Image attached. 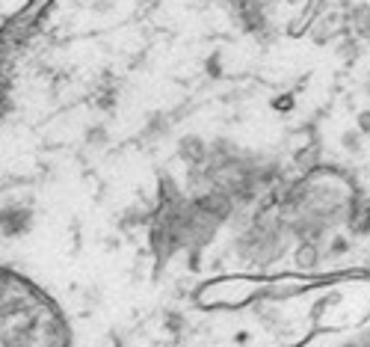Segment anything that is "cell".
I'll use <instances>...</instances> for the list:
<instances>
[{"instance_id": "8992f818", "label": "cell", "mask_w": 370, "mask_h": 347, "mask_svg": "<svg viewBox=\"0 0 370 347\" xmlns=\"http://www.w3.org/2000/svg\"><path fill=\"white\" fill-rule=\"evenodd\" d=\"M349 250V241H347V237H335V241H332V252L338 255V252H347Z\"/></svg>"}, {"instance_id": "277c9868", "label": "cell", "mask_w": 370, "mask_h": 347, "mask_svg": "<svg viewBox=\"0 0 370 347\" xmlns=\"http://www.w3.org/2000/svg\"><path fill=\"white\" fill-rule=\"evenodd\" d=\"M341 143H344L347 152L358 155V152H362V131H347V134L341 137Z\"/></svg>"}, {"instance_id": "3957f363", "label": "cell", "mask_w": 370, "mask_h": 347, "mask_svg": "<svg viewBox=\"0 0 370 347\" xmlns=\"http://www.w3.org/2000/svg\"><path fill=\"white\" fill-rule=\"evenodd\" d=\"M205 155H207V148H205V143L198 140V137H187V140L181 143V157L187 163H193V166L205 163Z\"/></svg>"}, {"instance_id": "7a4b0ae2", "label": "cell", "mask_w": 370, "mask_h": 347, "mask_svg": "<svg viewBox=\"0 0 370 347\" xmlns=\"http://www.w3.org/2000/svg\"><path fill=\"white\" fill-rule=\"evenodd\" d=\"M317 261H320V246L308 237V241H302L296 246V264L302 267V270H314Z\"/></svg>"}, {"instance_id": "52a82bcc", "label": "cell", "mask_w": 370, "mask_h": 347, "mask_svg": "<svg viewBox=\"0 0 370 347\" xmlns=\"http://www.w3.org/2000/svg\"><path fill=\"white\" fill-rule=\"evenodd\" d=\"M362 347H370V333H367L364 339H362Z\"/></svg>"}, {"instance_id": "6da1fadb", "label": "cell", "mask_w": 370, "mask_h": 347, "mask_svg": "<svg viewBox=\"0 0 370 347\" xmlns=\"http://www.w3.org/2000/svg\"><path fill=\"white\" fill-rule=\"evenodd\" d=\"M27 226H30V214L21 211V208H9V211L0 214V229H3L9 237L27 232Z\"/></svg>"}, {"instance_id": "ba28073f", "label": "cell", "mask_w": 370, "mask_h": 347, "mask_svg": "<svg viewBox=\"0 0 370 347\" xmlns=\"http://www.w3.org/2000/svg\"><path fill=\"white\" fill-rule=\"evenodd\" d=\"M291 3H299V0H291Z\"/></svg>"}, {"instance_id": "5b68a950", "label": "cell", "mask_w": 370, "mask_h": 347, "mask_svg": "<svg viewBox=\"0 0 370 347\" xmlns=\"http://www.w3.org/2000/svg\"><path fill=\"white\" fill-rule=\"evenodd\" d=\"M358 131H362V134H370V110H362V113H358Z\"/></svg>"}]
</instances>
